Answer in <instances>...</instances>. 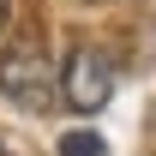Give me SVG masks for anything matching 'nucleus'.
I'll use <instances>...</instances> for the list:
<instances>
[{
    "label": "nucleus",
    "mask_w": 156,
    "mask_h": 156,
    "mask_svg": "<svg viewBox=\"0 0 156 156\" xmlns=\"http://www.w3.org/2000/svg\"><path fill=\"white\" fill-rule=\"evenodd\" d=\"M0 90L18 102V108H30V114L54 108V66H48V54H42L36 36H18L6 48V60H0Z\"/></svg>",
    "instance_id": "f257e3e1"
},
{
    "label": "nucleus",
    "mask_w": 156,
    "mask_h": 156,
    "mask_svg": "<svg viewBox=\"0 0 156 156\" xmlns=\"http://www.w3.org/2000/svg\"><path fill=\"white\" fill-rule=\"evenodd\" d=\"M60 96H66V108H78V114L108 108V96H114V60L102 54L96 42H78L72 54H66V72H60Z\"/></svg>",
    "instance_id": "f03ea898"
},
{
    "label": "nucleus",
    "mask_w": 156,
    "mask_h": 156,
    "mask_svg": "<svg viewBox=\"0 0 156 156\" xmlns=\"http://www.w3.org/2000/svg\"><path fill=\"white\" fill-rule=\"evenodd\" d=\"M60 156H108V144H102V132L78 126V132H66V138H60Z\"/></svg>",
    "instance_id": "7ed1b4c3"
},
{
    "label": "nucleus",
    "mask_w": 156,
    "mask_h": 156,
    "mask_svg": "<svg viewBox=\"0 0 156 156\" xmlns=\"http://www.w3.org/2000/svg\"><path fill=\"white\" fill-rule=\"evenodd\" d=\"M0 30H6V0H0Z\"/></svg>",
    "instance_id": "20e7f679"
},
{
    "label": "nucleus",
    "mask_w": 156,
    "mask_h": 156,
    "mask_svg": "<svg viewBox=\"0 0 156 156\" xmlns=\"http://www.w3.org/2000/svg\"><path fill=\"white\" fill-rule=\"evenodd\" d=\"M0 156H6V150H0Z\"/></svg>",
    "instance_id": "39448f33"
}]
</instances>
